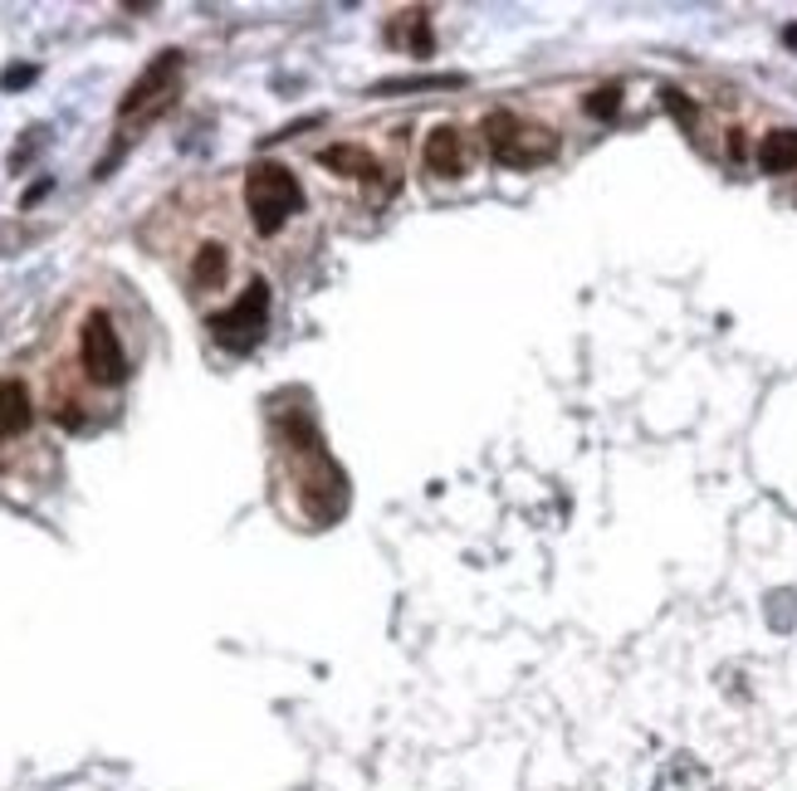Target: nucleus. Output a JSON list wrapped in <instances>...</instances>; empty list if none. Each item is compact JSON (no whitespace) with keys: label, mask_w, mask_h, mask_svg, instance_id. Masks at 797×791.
<instances>
[{"label":"nucleus","mask_w":797,"mask_h":791,"mask_svg":"<svg viewBox=\"0 0 797 791\" xmlns=\"http://www.w3.org/2000/svg\"><path fill=\"white\" fill-rule=\"evenodd\" d=\"M181 74V49H162L148 68L138 74V84L128 88V98L118 103V117H132V113H162V103L172 98V84Z\"/></svg>","instance_id":"5"},{"label":"nucleus","mask_w":797,"mask_h":791,"mask_svg":"<svg viewBox=\"0 0 797 791\" xmlns=\"http://www.w3.org/2000/svg\"><path fill=\"white\" fill-rule=\"evenodd\" d=\"M30 391L21 386L15 377H5L0 381V435H15V430H25L30 425Z\"/></svg>","instance_id":"8"},{"label":"nucleus","mask_w":797,"mask_h":791,"mask_svg":"<svg viewBox=\"0 0 797 791\" xmlns=\"http://www.w3.org/2000/svg\"><path fill=\"white\" fill-rule=\"evenodd\" d=\"M206 328H211V337H216L226 352H236V357L255 352L260 337H265V328H269V283L265 279H250L245 293H240L230 308L211 312Z\"/></svg>","instance_id":"3"},{"label":"nucleus","mask_w":797,"mask_h":791,"mask_svg":"<svg viewBox=\"0 0 797 791\" xmlns=\"http://www.w3.org/2000/svg\"><path fill=\"white\" fill-rule=\"evenodd\" d=\"M35 74H40L35 64H11L0 74V88H25V84H35Z\"/></svg>","instance_id":"13"},{"label":"nucleus","mask_w":797,"mask_h":791,"mask_svg":"<svg viewBox=\"0 0 797 791\" xmlns=\"http://www.w3.org/2000/svg\"><path fill=\"white\" fill-rule=\"evenodd\" d=\"M783 44H787V49H797V25H787V29H783Z\"/></svg>","instance_id":"16"},{"label":"nucleus","mask_w":797,"mask_h":791,"mask_svg":"<svg viewBox=\"0 0 797 791\" xmlns=\"http://www.w3.org/2000/svg\"><path fill=\"white\" fill-rule=\"evenodd\" d=\"M318 162H324L333 176H372V171H377L372 156H367L363 146H353V142H333V146H324V152H318Z\"/></svg>","instance_id":"9"},{"label":"nucleus","mask_w":797,"mask_h":791,"mask_svg":"<svg viewBox=\"0 0 797 791\" xmlns=\"http://www.w3.org/2000/svg\"><path fill=\"white\" fill-rule=\"evenodd\" d=\"M660 98H666V107L680 117V123H695V103H685V98H680V88H666Z\"/></svg>","instance_id":"14"},{"label":"nucleus","mask_w":797,"mask_h":791,"mask_svg":"<svg viewBox=\"0 0 797 791\" xmlns=\"http://www.w3.org/2000/svg\"><path fill=\"white\" fill-rule=\"evenodd\" d=\"M582 107H587L592 117H617V107H621V88H597V93L582 98Z\"/></svg>","instance_id":"12"},{"label":"nucleus","mask_w":797,"mask_h":791,"mask_svg":"<svg viewBox=\"0 0 797 791\" xmlns=\"http://www.w3.org/2000/svg\"><path fill=\"white\" fill-rule=\"evenodd\" d=\"M758 166L768 176L797 171V127H773V132L758 142Z\"/></svg>","instance_id":"7"},{"label":"nucleus","mask_w":797,"mask_h":791,"mask_svg":"<svg viewBox=\"0 0 797 791\" xmlns=\"http://www.w3.org/2000/svg\"><path fill=\"white\" fill-rule=\"evenodd\" d=\"M50 186H54V181H50V176H45V181H35V186H30V191H25V205L45 201V195H50Z\"/></svg>","instance_id":"15"},{"label":"nucleus","mask_w":797,"mask_h":791,"mask_svg":"<svg viewBox=\"0 0 797 791\" xmlns=\"http://www.w3.org/2000/svg\"><path fill=\"white\" fill-rule=\"evenodd\" d=\"M421 162L431 176H441V181H455V176H465V166H470V152H465V137L460 127L441 123L426 132V146H421Z\"/></svg>","instance_id":"6"},{"label":"nucleus","mask_w":797,"mask_h":791,"mask_svg":"<svg viewBox=\"0 0 797 791\" xmlns=\"http://www.w3.org/2000/svg\"><path fill=\"white\" fill-rule=\"evenodd\" d=\"M484 146L499 166H539L558 156V137L548 127H533L519 113H504V107L484 117Z\"/></svg>","instance_id":"2"},{"label":"nucleus","mask_w":797,"mask_h":791,"mask_svg":"<svg viewBox=\"0 0 797 791\" xmlns=\"http://www.w3.org/2000/svg\"><path fill=\"white\" fill-rule=\"evenodd\" d=\"M245 205H250L255 230L275 234L289 215L304 210V186H299V176L289 171V166L260 162V166H250V176H245Z\"/></svg>","instance_id":"1"},{"label":"nucleus","mask_w":797,"mask_h":791,"mask_svg":"<svg viewBox=\"0 0 797 791\" xmlns=\"http://www.w3.org/2000/svg\"><path fill=\"white\" fill-rule=\"evenodd\" d=\"M191 279H197V289H216L226 279V250L220 244H201L197 264H191Z\"/></svg>","instance_id":"11"},{"label":"nucleus","mask_w":797,"mask_h":791,"mask_svg":"<svg viewBox=\"0 0 797 791\" xmlns=\"http://www.w3.org/2000/svg\"><path fill=\"white\" fill-rule=\"evenodd\" d=\"M79 357H84V371H89L99 386H123V381H128V352H123L118 328H113L109 312H89V318H84Z\"/></svg>","instance_id":"4"},{"label":"nucleus","mask_w":797,"mask_h":791,"mask_svg":"<svg viewBox=\"0 0 797 791\" xmlns=\"http://www.w3.org/2000/svg\"><path fill=\"white\" fill-rule=\"evenodd\" d=\"M465 84V74H421V78H382L367 93L372 98H396V93H416V88H455Z\"/></svg>","instance_id":"10"}]
</instances>
